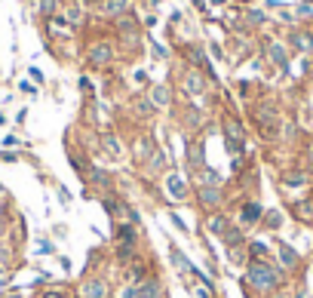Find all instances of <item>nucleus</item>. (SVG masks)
I'll return each mask as SVG.
<instances>
[{"label":"nucleus","mask_w":313,"mask_h":298,"mask_svg":"<svg viewBox=\"0 0 313 298\" xmlns=\"http://www.w3.org/2000/svg\"><path fill=\"white\" fill-rule=\"evenodd\" d=\"M246 283L255 289V292H277L280 289V283H283V274L277 271V268H270L267 262H252L249 268H246Z\"/></svg>","instance_id":"f257e3e1"},{"label":"nucleus","mask_w":313,"mask_h":298,"mask_svg":"<svg viewBox=\"0 0 313 298\" xmlns=\"http://www.w3.org/2000/svg\"><path fill=\"white\" fill-rule=\"evenodd\" d=\"M197 203H200V209L203 212H218L221 209V203H224V191L221 188H197Z\"/></svg>","instance_id":"f03ea898"},{"label":"nucleus","mask_w":313,"mask_h":298,"mask_svg":"<svg viewBox=\"0 0 313 298\" xmlns=\"http://www.w3.org/2000/svg\"><path fill=\"white\" fill-rule=\"evenodd\" d=\"M224 135H227V151L237 157V151L243 148V123L234 120V117H227L224 120Z\"/></svg>","instance_id":"7ed1b4c3"},{"label":"nucleus","mask_w":313,"mask_h":298,"mask_svg":"<svg viewBox=\"0 0 313 298\" xmlns=\"http://www.w3.org/2000/svg\"><path fill=\"white\" fill-rule=\"evenodd\" d=\"M166 191H169V200H175V203L187 200V182L178 172H169L166 175Z\"/></svg>","instance_id":"20e7f679"},{"label":"nucleus","mask_w":313,"mask_h":298,"mask_svg":"<svg viewBox=\"0 0 313 298\" xmlns=\"http://www.w3.org/2000/svg\"><path fill=\"white\" fill-rule=\"evenodd\" d=\"M80 298H111V289L105 280H86L80 286Z\"/></svg>","instance_id":"39448f33"},{"label":"nucleus","mask_w":313,"mask_h":298,"mask_svg":"<svg viewBox=\"0 0 313 298\" xmlns=\"http://www.w3.org/2000/svg\"><path fill=\"white\" fill-rule=\"evenodd\" d=\"M184 157H187V166H191L194 172H197L200 166H206V151H203V145H200V142H187Z\"/></svg>","instance_id":"423d86ee"},{"label":"nucleus","mask_w":313,"mask_h":298,"mask_svg":"<svg viewBox=\"0 0 313 298\" xmlns=\"http://www.w3.org/2000/svg\"><path fill=\"white\" fill-rule=\"evenodd\" d=\"M144 166H148V175H160V172L169 166V154H166L163 148H157V151L148 157V163H144Z\"/></svg>","instance_id":"0eeeda50"},{"label":"nucleus","mask_w":313,"mask_h":298,"mask_svg":"<svg viewBox=\"0 0 313 298\" xmlns=\"http://www.w3.org/2000/svg\"><path fill=\"white\" fill-rule=\"evenodd\" d=\"M197 185L200 188H218L221 185V172L212 169V166H200L197 169Z\"/></svg>","instance_id":"6e6552de"},{"label":"nucleus","mask_w":313,"mask_h":298,"mask_svg":"<svg viewBox=\"0 0 313 298\" xmlns=\"http://www.w3.org/2000/svg\"><path fill=\"white\" fill-rule=\"evenodd\" d=\"M298 262H301V259H298V252H295L289 243H280V268H283V271H295V268H298Z\"/></svg>","instance_id":"1a4fd4ad"},{"label":"nucleus","mask_w":313,"mask_h":298,"mask_svg":"<svg viewBox=\"0 0 313 298\" xmlns=\"http://www.w3.org/2000/svg\"><path fill=\"white\" fill-rule=\"evenodd\" d=\"M148 277H151V274H148V268H144L141 262L129 265V271H126V283H129V286H141V283H144Z\"/></svg>","instance_id":"9d476101"},{"label":"nucleus","mask_w":313,"mask_h":298,"mask_svg":"<svg viewBox=\"0 0 313 298\" xmlns=\"http://www.w3.org/2000/svg\"><path fill=\"white\" fill-rule=\"evenodd\" d=\"M261 215H264V209L258 203H243V209H240V222L243 225H255Z\"/></svg>","instance_id":"9b49d317"},{"label":"nucleus","mask_w":313,"mask_h":298,"mask_svg":"<svg viewBox=\"0 0 313 298\" xmlns=\"http://www.w3.org/2000/svg\"><path fill=\"white\" fill-rule=\"evenodd\" d=\"M160 295H163V286H160L157 277H148V280L138 286V298H160Z\"/></svg>","instance_id":"f8f14e48"},{"label":"nucleus","mask_w":313,"mask_h":298,"mask_svg":"<svg viewBox=\"0 0 313 298\" xmlns=\"http://www.w3.org/2000/svg\"><path fill=\"white\" fill-rule=\"evenodd\" d=\"M206 228H209V234H218V237H224V234H227V215H221V212H212V215H209V222H206Z\"/></svg>","instance_id":"ddd939ff"},{"label":"nucleus","mask_w":313,"mask_h":298,"mask_svg":"<svg viewBox=\"0 0 313 298\" xmlns=\"http://www.w3.org/2000/svg\"><path fill=\"white\" fill-rule=\"evenodd\" d=\"M169 259H172L175 271H181V274H187V271H191V274H194V265H191L187 259H184V252H181L178 246H169Z\"/></svg>","instance_id":"4468645a"},{"label":"nucleus","mask_w":313,"mask_h":298,"mask_svg":"<svg viewBox=\"0 0 313 298\" xmlns=\"http://www.w3.org/2000/svg\"><path fill=\"white\" fill-rule=\"evenodd\" d=\"M105 154H108V160H120L123 157V142L117 135H105Z\"/></svg>","instance_id":"2eb2a0df"},{"label":"nucleus","mask_w":313,"mask_h":298,"mask_svg":"<svg viewBox=\"0 0 313 298\" xmlns=\"http://www.w3.org/2000/svg\"><path fill=\"white\" fill-rule=\"evenodd\" d=\"M89 62H92V65H108V62H111V46H108V43H98V46L89 52Z\"/></svg>","instance_id":"dca6fc26"},{"label":"nucleus","mask_w":313,"mask_h":298,"mask_svg":"<svg viewBox=\"0 0 313 298\" xmlns=\"http://www.w3.org/2000/svg\"><path fill=\"white\" fill-rule=\"evenodd\" d=\"M227 255H231V262H234V265H243V262H246V255H249V243L243 240V243L227 246Z\"/></svg>","instance_id":"f3484780"},{"label":"nucleus","mask_w":313,"mask_h":298,"mask_svg":"<svg viewBox=\"0 0 313 298\" xmlns=\"http://www.w3.org/2000/svg\"><path fill=\"white\" fill-rule=\"evenodd\" d=\"M249 252H252V262H267V243L264 240L249 243Z\"/></svg>","instance_id":"a211bd4d"},{"label":"nucleus","mask_w":313,"mask_h":298,"mask_svg":"<svg viewBox=\"0 0 313 298\" xmlns=\"http://www.w3.org/2000/svg\"><path fill=\"white\" fill-rule=\"evenodd\" d=\"M154 151H157V148H154V142H151V138H141V142H138V148H135L138 160H144V163H148V157H151Z\"/></svg>","instance_id":"6ab92c4d"},{"label":"nucleus","mask_w":313,"mask_h":298,"mask_svg":"<svg viewBox=\"0 0 313 298\" xmlns=\"http://www.w3.org/2000/svg\"><path fill=\"white\" fill-rule=\"evenodd\" d=\"M283 185H289V188L307 185V172H286V175H283Z\"/></svg>","instance_id":"aec40b11"},{"label":"nucleus","mask_w":313,"mask_h":298,"mask_svg":"<svg viewBox=\"0 0 313 298\" xmlns=\"http://www.w3.org/2000/svg\"><path fill=\"white\" fill-rule=\"evenodd\" d=\"M154 105L157 108H166L169 105V89L166 86H154Z\"/></svg>","instance_id":"412c9836"},{"label":"nucleus","mask_w":313,"mask_h":298,"mask_svg":"<svg viewBox=\"0 0 313 298\" xmlns=\"http://www.w3.org/2000/svg\"><path fill=\"white\" fill-rule=\"evenodd\" d=\"M184 89H187V92H203V80H200L197 74H187V77H184Z\"/></svg>","instance_id":"4be33fe9"},{"label":"nucleus","mask_w":313,"mask_h":298,"mask_svg":"<svg viewBox=\"0 0 313 298\" xmlns=\"http://www.w3.org/2000/svg\"><path fill=\"white\" fill-rule=\"evenodd\" d=\"M92 182H95L98 188H105V191L111 188V175H108L105 169H92Z\"/></svg>","instance_id":"5701e85b"},{"label":"nucleus","mask_w":313,"mask_h":298,"mask_svg":"<svg viewBox=\"0 0 313 298\" xmlns=\"http://www.w3.org/2000/svg\"><path fill=\"white\" fill-rule=\"evenodd\" d=\"M264 222H267V228H270V231H277V228H280V225H283V215H280V212H277V209H270V212H267V218H264Z\"/></svg>","instance_id":"b1692460"},{"label":"nucleus","mask_w":313,"mask_h":298,"mask_svg":"<svg viewBox=\"0 0 313 298\" xmlns=\"http://www.w3.org/2000/svg\"><path fill=\"white\" fill-rule=\"evenodd\" d=\"M101 9H105V12H123V9H126V0H105Z\"/></svg>","instance_id":"393cba45"},{"label":"nucleus","mask_w":313,"mask_h":298,"mask_svg":"<svg viewBox=\"0 0 313 298\" xmlns=\"http://www.w3.org/2000/svg\"><path fill=\"white\" fill-rule=\"evenodd\" d=\"M169 218H172V225H175V228H178V231H181V234H191V228H187V222H184V218H181V215H175V212H172V215H169Z\"/></svg>","instance_id":"a878e982"},{"label":"nucleus","mask_w":313,"mask_h":298,"mask_svg":"<svg viewBox=\"0 0 313 298\" xmlns=\"http://www.w3.org/2000/svg\"><path fill=\"white\" fill-rule=\"evenodd\" d=\"M117 298H138V286H129V283H126V286L117 292Z\"/></svg>","instance_id":"bb28decb"},{"label":"nucleus","mask_w":313,"mask_h":298,"mask_svg":"<svg viewBox=\"0 0 313 298\" xmlns=\"http://www.w3.org/2000/svg\"><path fill=\"white\" fill-rule=\"evenodd\" d=\"M270 298H304V292L298 289L295 295H289V292H280V289H277V292H270Z\"/></svg>","instance_id":"cd10ccee"},{"label":"nucleus","mask_w":313,"mask_h":298,"mask_svg":"<svg viewBox=\"0 0 313 298\" xmlns=\"http://www.w3.org/2000/svg\"><path fill=\"white\" fill-rule=\"evenodd\" d=\"M52 252H55V246H52V243H43V246H40V255H52Z\"/></svg>","instance_id":"c85d7f7f"},{"label":"nucleus","mask_w":313,"mask_h":298,"mask_svg":"<svg viewBox=\"0 0 313 298\" xmlns=\"http://www.w3.org/2000/svg\"><path fill=\"white\" fill-rule=\"evenodd\" d=\"M52 6H55V0H40V9L43 12H52Z\"/></svg>","instance_id":"c756f323"},{"label":"nucleus","mask_w":313,"mask_h":298,"mask_svg":"<svg viewBox=\"0 0 313 298\" xmlns=\"http://www.w3.org/2000/svg\"><path fill=\"white\" fill-rule=\"evenodd\" d=\"M40 298H65V295H61L58 289H49V292H43V295H40Z\"/></svg>","instance_id":"7c9ffc66"},{"label":"nucleus","mask_w":313,"mask_h":298,"mask_svg":"<svg viewBox=\"0 0 313 298\" xmlns=\"http://www.w3.org/2000/svg\"><path fill=\"white\" fill-rule=\"evenodd\" d=\"M3 145H6V148H15L18 142H15V135H6V138H3Z\"/></svg>","instance_id":"2f4dec72"},{"label":"nucleus","mask_w":313,"mask_h":298,"mask_svg":"<svg viewBox=\"0 0 313 298\" xmlns=\"http://www.w3.org/2000/svg\"><path fill=\"white\" fill-rule=\"evenodd\" d=\"M307 160L313 163V142H310V148H307Z\"/></svg>","instance_id":"473e14b6"},{"label":"nucleus","mask_w":313,"mask_h":298,"mask_svg":"<svg viewBox=\"0 0 313 298\" xmlns=\"http://www.w3.org/2000/svg\"><path fill=\"white\" fill-rule=\"evenodd\" d=\"M3 123H6V117H3V114H0V126H3Z\"/></svg>","instance_id":"72a5a7b5"},{"label":"nucleus","mask_w":313,"mask_h":298,"mask_svg":"<svg viewBox=\"0 0 313 298\" xmlns=\"http://www.w3.org/2000/svg\"><path fill=\"white\" fill-rule=\"evenodd\" d=\"M0 231H3V222H0Z\"/></svg>","instance_id":"f704fd0d"},{"label":"nucleus","mask_w":313,"mask_h":298,"mask_svg":"<svg viewBox=\"0 0 313 298\" xmlns=\"http://www.w3.org/2000/svg\"><path fill=\"white\" fill-rule=\"evenodd\" d=\"M310 169H313V166H310Z\"/></svg>","instance_id":"c9c22d12"}]
</instances>
